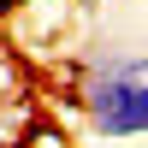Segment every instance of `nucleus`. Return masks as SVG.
Segmentation results:
<instances>
[{"mask_svg":"<svg viewBox=\"0 0 148 148\" xmlns=\"http://www.w3.org/2000/svg\"><path fill=\"white\" fill-rule=\"evenodd\" d=\"M77 107L101 142H136L148 130V77L136 47H101L89 59V77L77 89Z\"/></svg>","mask_w":148,"mask_h":148,"instance_id":"obj_1","label":"nucleus"},{"mask_svg":"<svg viewBox=\"0 0 148 148\" xmlns=\"http://www.w3.org/2000/svg\"><path fill=\"white\" fill-rule=\"evenodd\" d=\"M24 0H0V24H12V12H18Z\"/></svg>","mask_w":148,"mask_h":148,"instance_id":"obj_2","label":"nucleus"}]
</instances>
